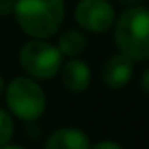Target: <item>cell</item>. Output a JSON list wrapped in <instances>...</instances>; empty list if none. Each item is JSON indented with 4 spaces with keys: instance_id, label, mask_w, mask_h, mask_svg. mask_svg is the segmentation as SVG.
Instances as JSON below:
<instances>
[{
    "instance_id": "1",
    "label": "cell",
    "mask_w": 149,
    "mask_h": 149,
    "mask_svg": "<svg viewBox=\"0 0 149 149\" xmlns=\"http://www.w3.org/2000/svg\"><path fill=\"white\" fill-rule=\"evenodd\" d=\"M17 26L29 40H51L62 30L64 0H17L13 10Z\"/></svg>"
},
{
    "instance_id": "2",
    "label": "cell",
    "mask_w": 149,
    "mask_h": 149,
    "mask_svg": "<svg viewBox=\"0 0 149 149\" xmlns=\"http://www.w3.org/2000/svg\"><path fill=\"white\" fill-rule=\"evenodd\" d=\"M113 42L117 53L125 55L132 62L149 58V6H130L115 19Z\"/></svg>"
},
{
    "instance_id": "3",
    "label": "cell",
    "mask_w": 149,
    "mask_h": 149,
    "mask_svg": "<svg viewBox=\"0 0 149 149\" xmlns=\"http://www.w3.org/2000/svg\"><path fill=\"white\" fill-rule=\"evenodd\" d=\"M4 102L10 115L23 123H36L47 109V95L42 83L29 76H17L8 81Z\"/></svg>"
},
{
    "instance_id": "4",
    "label": "cell",
    "mask_w": 149,
    "mask_h": 149,
    "mask_svg": "<svg viewBox=\"0 0 149 149\" xmlns=\"http://www.w3.org/2000/svg\"><path fill=\"white\" fill-rule=\"evenodd\" d=\"M17 58L25 76L40 81V83L57 77L62 62H64L57 45L51 40H26L19 47Z\"/></svg>"
},
{
    "instance_id": "5",
    "label": "cell",
    "mask_w": 149,
    "mask_h": 149,
    "mask_svg": "<svg viewBox=\"0 0 149 149\" xmlns=\"http://www.w3.org/2000/svg\"><path fill=\"white\" fill-rule=\"evenodd\" d=\"M74 19L85 34H106L113 29L117 13L109 0H77Z\"/></svg>"
},
{
    "instance_id": "6",
    "label": "cell",
    "mask_w": 149,
    "mask_h": 149,
    "mask_svg": "<svg viewBox=\"0 0 149 149\" xmlns=\"http://www.w3.org/2000/svg\"><path fill=\"white\" fill-rule=\"evenodd\" d=\"M134 62L121 53H113L104 61L100 68V79L109 91H121L132 81Z\"/></svg>"
},
{
    "instance_id": "7",
    "label": "cell",
    "mask_w": 149,
    "mask_h": 149,
    "mask_svg": "<svg viewBox=\"0 0 149 149\" xmlns=\"http://www.w3.org/2000/svg\"><path fill=\"white\" fill-rule=\"evenodd\" d=\"M61 83L72 95H81L91 87L93 72L83 58H64L61 66Z\"/></svg>"
},
{
    "instance_id": "8",
    "label": "cell",
    "mask_w": 149,
    "mask_h": 149,
    "mask_svg": "<svg viewBox=\"0 0 149 149\" xmlns=\"http://www.w3.org/2000/svg\"><path fill=\"white\" fill-rule=\"evenodd\" d=\"M91 138L77 127H58L45 138L44 149H91Z\"/></svg>"
},
{
    "instance_id": "9",
    "label": "cell",
    "mask_w": 149,
    "mask_h": 149,
    "mask_svg": "<svg viewBox=\"0 0 149 149\" xmlns=\"http://www.w3.org/2000/svg\"><path fill=\"white\" fill-rule=\"evenodd\" d=\"M57 49L62 58H81L89 47V38L79 29H64L57 34Z\"/></svg>"
},
{
    "instance_id": "10",
    "label": "cell",
    "mask_w": 149,
    "mask_h": 149,
    "mask_svg": "<svg viewBox=\"0 0 149 149\" xmlns=\"http://www.w3.org/2000/svg\"><path fill=\"white\" fill-rule=\"evenodd\" d=\"M15 134V119L10 115L6 108L0 106V147L11 143V138Z\"/></svg>"
},
{
    "instance_id": "11",
    "label": "cell",
    "mask_w": 149,
    "mask_h": 149,
    "mask_svg": "<svg viewBox=\"0 0 149 149\" xmlns=\"http://www.w3.org/2000/svg\"><path fill=\"white\" fill-rule=\"evenodd\" d=\"M91 149H125V147L115 140H98V142L91 143Z\"/></svg>"
},
{
    "instance_id": "12",
    "label": "cell",
    "mask_w": 149,
    "mask_h": 149,
    "mask_svg": "<svg viewBox=\"0 0 149 149\" xmlns=\"http://www.w3.org/2000/svg\"><path fill=\"white\" fill-rule=\"evenodd\" d=\"M15 2H17V0H0V19L13 15Z\"/></svg>"
},
{
    "instance_id": "13",
    "label": "cell",
    "mask_w": 149,
    "mask_h": 149,
    "mask_svg": "<svg viewBox=\"0 0 149 149\" xmlns=\"http://www.w3.org/2000/svg\"><path fill=\"white\" fill-rule=\"evenodd\" d=\"M140 89H142L143 95L149 96V68H146L140 76Z\"/></svg>"
},
{
    "instance_id": "14",
    "label": "cell",
    "mask_w": 149,
    "mask_h": 149,
    "mask_svg": "<svg viewBox=\"0 0 149 149\" xmlns=\"http://www.w3.org/2000/svg\"><path fill=\"white\" fill-rule=\"evenodd\" d=\"M0 149H26V147L19 146V143H6V146H2Z\"/></svg>"
},
{
    "instance_id": "15",
    "label": "cell",
    "mask_w": 149,
    "mask_h": 149,
    "mask_svg": "<svg viewBox=\"0 0 149 149\" xmlns=\"http://www.w3.org/2000/svg\"><path fill=\"white\" fill-rule=\"evenodd\" d=\"M4 89H6V81H4V76L0 74V98L4 96Z\"/></svg>"
},
{
    "instance_id": "16",
    "label": "cell",
    "mask_w": 149,
    "mask_h": 149,
    "mask_svg": "<svg viewBox=\"0 0 149 149\" xmlns=\"http://www.w3.org/2000/svg\"><path fill=\"white\" fill-rule=\"evenodd\" d=\"M119 2H121V4H130V6H138L142 0H119Z\"/></svg>"
}]
</instances>
